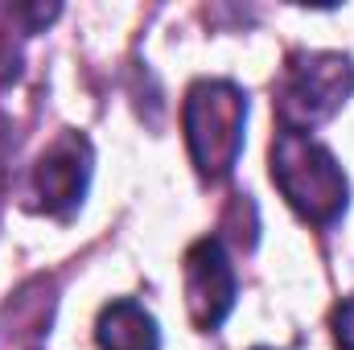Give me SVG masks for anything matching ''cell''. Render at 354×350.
<instances>
[{
    "label": "cell",
    "instance_id": "6da1fadb",
    "mask_svg": "<svg viewBox=\"0 0 354 350\" xmlns=\"http://www.w3.org/2000/svg\"><path fill=\"white\" fill-rule=\"evenodd\" d=\"M272 181L288 198V206L317 227H330L342 219L351 202V181L342 174L338 157L313 140L309 132H276L272 140Z\"/></svg>",
    "mask_w": 354,
    "mask_h": 350
},
{
    "label": "cell",
    "instance_id": "7a4b0ae2",
    "mask_svg": "<svg viewBox=\"0 0 354 350\" xmlns=\"http://www.w3.org/2000/svg\"><path fill=\"white\" fill-rule=\"evenodd\" d=\"M243 124H248V95L227 79H198L185 91L181 128L189 157L206 181L231 177L243 153Z\"/></svg>",
    "mask_w": 354,
    "mask_h": 350
},
{
    "label": "cell",
    "instance_id": "3957f363",
    "mask_svg": "<svg viewBox=\"0 0 354 350\" xmlns=\"http://www.w3.org/2000/svg\"><path fill=\"white\" fill-rule=\"evenodd\" d=\"M354 95V62L330 50H301L276 83V116L284 132H313Z\"/></svg>",
    "mask_w": 354,
    "mask_h": 350
},
{
    "label": "cell",
    "instance_id": "277c9868",
    "mask_svg": "<svg viewBox=\"0 0 354 350\" xmlns=\"http://www.w3.org/2000/svg\"><path fill=\"white\" fill-rule=\"evenodd\" d=\"M235 268L218 239H198L185 252V305L198 330H218L235 309Z\"/></svg>",
    "mask_w": 354,
    "mask_h": 350
},
{
    "label": "cell",
    "instance_id": "5b68a950",
    "mask_svg": "<svg viewBox=\"0 0 354 350\" xmlns=\"http://www.w3.org/2000/svg\"><path fill=\"white\" fill-rule=\"evenodd\" d=\"M91 181V145L87 136L79 132H62L37 161L33 169V185H37V198H41V210L66 219L79 210L83 194H87Z\"/></svg>",
    "mask_w": 354,
    "mask_h": 350
},
{
    "label": "cell",
    "instance_id": "8992f818",
    "mask_svg": "<svg viewBox=\"0 0 354 350\" xmlns=\"http://www.w3.org/2000/svg\"><path fill=\"white\" fill-rule=\"evenodd\" d=\"M99 350H161V330L140 301H111L95 326Z\"/></svg>",
    "mask_w": 354,
    "mask_h": 350
},
{
    "label": "cell",
    "instance_id": "52a82bcc",
    "mask_svg": "<svg viewBox=\"0 0 354 350\" xmlns=\"http://www.w3.org/2000/svg\"><path fill=\"white\" fill-rule=\"evenodd\" d=\"M334 342L338 350H354V297H346L334 309Z\"/></svg>",
    "mask_w": 354,
    "mask_h": 350
}]
</instances>
